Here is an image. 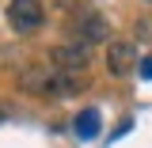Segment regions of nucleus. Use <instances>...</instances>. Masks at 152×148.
Wrapping results in <instances>:
<instances>
[{
	"label": "nucleus",
	"instance_id": "20e7f679",
	"mask_svg": "<svg viewBox=\"0 0 152 148\" xmlns=\"http://www.w3.org/2000/svg\"><path fill=\"white\" fill-rule=\"evenodd\" d=\"M42 19H46L42 0H12V4H8V23L15 27L19 34L38 31V27H42Z\"/></svg>",
	"mask_w": 152,
	"mask_h": 148
},
{
	"label": "nucleus",
	"instance_id": "f257e3e1",
	"mask_svg": "<svg viewBox=\"0 0 152 148\" xmlns=\"http://www.w3.org/2000/svg\"><path fill=\"white\" fill-rule=\"evenodd\" d=\"M19 91L34 95V99H61V95H76L88 87V76L80 72H65V69H53V65H31L19 72Z\"/></svg>",
	"mask_w": 152,
	"mask_h": 148
},
{
	"label": "nucleus",
	"instance_id": "f03ea898",
	"mask_svg": "<svg viewBox=\"0 0 152 148\" xmlns=\"http://www.w3.org/2000/svg\"><path fill=\"white\" fill-rule=\"evenodd\" d=\"M65 34L69 42H80V46H107L110 42V23L103 12H91V8H80L72 19H69V27H65Z\"/></svg>",
	"mask_w": 152,
	"mask_h": 148
},
{
	"label": "nucleus",
	"instance_id": "7ed1b4c3",
	"mask_svg": "<svg viewBox=\"0 0 152 148\" xmlns=\"http://www.w3.org/2000/svg\"><path fill=\"white\" fill-rule=\"evenodd\" d=\"M107 72L118 76V80L137 72V42H129V38H110L107 42Z\"/></svg>",
	"mask_w": 152,
	"mask_h": 148
},
{
	"label": "nucleus",
	"instance_id": "423d86ee",
	"mask_svg": "<svg viewBox=\"0 0 152 148\" xmlns=\"http://www.w3.org/2000/svg\"><path fill=\"white\" fill-rule=\"evenodd\" d=\"M72 129H76V137H80V141H91L95 133H99V110H80Z\"/></svg>",
	"mask_w": 152,
	"mask_h": 148
},
{
	"label": "nucleus",
	"instance_id": "1a4fd4ad",
	"mask_svg": "<svg viewBox=\"0 0 152 148\" xmlns=\"http://www.w3.org/2000/svg\"><path fill=\"white\" fill-rule=\"evenodd\" d=\"M57 8H76V4H80V0H53Z\"/></svg>",
	"mask_w": 152,
	"mask_h": 148
},
{
	"label": "nucleus",
	"instance_id": "6e6552de",
	"mask_svg": "<svg viewBox=\"0 0 152 148\" xmlns=\"http://www.w3.org/2000/svg\"><path fill=\"white\" fill-rule=\"evenodd\" d=\"M137 38H152V19H145V23H137Z\"/></svg>",
	"mask_w": 152,
	"mask_h": 148
},
{
	"label": "nucleus",
	"instance_id": "39448f33",
	"mask_svg": "<svg viewBox=\"0 0 152 148\" xmlns=\"http://www.w3.org/2000/svg\"><path fill=\"white\" fill-rule=\"evenodd\" d=\"M88 61H91V50L80 46V42H61V46L50 50V65L53 69H65V72H84Z\"/></svg>",
	"mask_w": 152,
	"mask_h": 148
},
{
	"label": "nucleus",
	"instance_id": "0eeeda50",
	"mask_svg": "<svg viewBox=\"0 0 152 148\" xmlns=\"http://www.w3.org/2000/svg\"><path fill=\"white\" fill-rule=\"evenodd\" d=\"M137 72H141V80H152V57L137 61Z\"/></svg>",
	"mask_w": 152,
	"mask_h": 148
}]
</instances>
